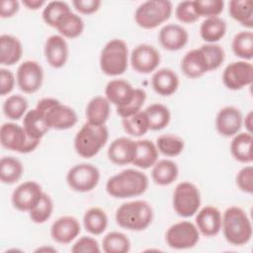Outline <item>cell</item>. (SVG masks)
<instances>
[{
  "label": "cell",
  "mask_w": 253,
  "mask_h": 253,
  "mask_svg": "<svg viewBox=\"0 0 253 253\" xmlns=\"http://www.w3.org/2000/svg\"><path fill=\"white\" fill-rule=\"evenodd\" d=\"M253 65L249 61L239 60L229 63L222 72L224 86L232 91H237L252 83Z\"/></svg>",
  "instance_id": "12"
},
{
  "label": "cell",
  "mask_w": 253,
  "mask_h": 253,
  "mask_svg": "<svg viewBox=\"0 0 253 253\" xmlns=\"http://www.w3.org/2000/svg\"><path fill=\"white\" fill-rule=\"evenodd\" d=\"M243 125V116L240 110L233 106L221 108L215 117L216 131L224 137L234 136Z\"/></svg>",
  "instance_id": "16"
},
{
  "label": "cell",
  "mask_w": 253,
  "mask_h": 253,
  "mask_svg": "<svg viewBox=\"0 0 253 253\" xmlns=\"http://www.w3.org/2000/svg\"><path fill=\"white\" fill-rule=\"evenodd\" d=\"M115 217L119 226L132 231H141L151 224L153 210L146 201L126 202L118 208Z\"/></svg>",
  "instance_id": "3"
},
{
  "label": "cell",
  "mask_w": 253,
  "mask_h": 253,
  "mask_svg": "<svg viewBox=\"0 0 253 253\" xmlns=\"http://www.w3.org/2000/svg\"><path fill=\"white\" fill-rule=\"evenodd\" d=\"M20 8V3L17 0H2L1 1V18H10L14 16Z\"/></svg>",
  "instance_id": "52"
},
{
  "label": "cell",
  "mask_w": 253,
  "mask_h": 253,
  "mask_svg": "<svg viewBox=\"0 0 253 253\" xmlns=\"http://www.w3.org/2000/svg\"><path fill=\"white\" fill-rule=\"evenodd\" d=\"M233 53L243 60L249 61L253 58V34L249 31H242L236 34L231 42Z\"/></svg>",
  "instance_id": "37"
},
{
  "label": "cell",
  "mask_w": 253,
  "mask_h": 253,
  "mask_svg": "<svg viewBox=\"0 0 253 253\" xmlns=\"http://www.w3.org/2000/svg\"><path fill=\"white\" fill-rule=\"evenodd\" d=\"M145 100H146V92L141 88H134V94L130 102L124 107L117 108V114L122 119L130 117L140 112V109L145 103Z\"/></svg>",
  "instance_id": "46"
},
{
  "label": "cell",
  "mask_w": 253,
  "mask_h": 253,
  "mask_svg": "<svg viewBox=\"0 0 253 253\" xmlns=\"http://www.w3.org/2000/svg\"><path fill=\"white\" fill-rule=\"evenodd\" d=\"M28 100L19 94L9 96L3 103V113L4 115L12 120L17 121L23 118L28 112Z\"/></svg>",
  "instance_id": "41"
},
{
  "label": "cell",
  "mask_w": 253,
  "mask_h": 253,
  "mask_svg": "<svg viewBox=\"0 0 253 253\" xmlns=\"http://www.w3.org/2000/svg\"><path fill=\"white\" fill-rule=\"evenodd\" d=\"M200 239V231L196 224L183 220L172 224L165 233V241L170 248L183 250L197 245Z\"/></svg>",
  "instance_id": "10"
},
{
  "label": "cell",
  "mask_w": 253,
  "mask_h": 253,
  "mask_svg": "<svg viewBox=\"0 0 253 253\" xmlns=\"http://www.w3.org/2000/svg\"><path fill=\"white\" fill-rule=\"evenodd\" d=\"M23 54V45L20 40L12 35L0 36V63L2 65H13L17 63Z\"/></svg>",
  "instance_id": "25"
},
{
  "label": "cell",
  "mask_w": 253,
  "mask_h": 253,
  "mask_svg": "<svg viewBox=\"0 0 253 253\" xmlns=\"http://www.w3.org/2000/svg\"><path fill=\"white\" fill-rule=\"evenodd\" d=\"M173 6L168 0H149L141 3L134 12V21L142 29H155L166 22Z\"/></svg>",
  "instance_id": "7"
},
{
  "label": "cell",
  "mask_w": 253,
  "mask_h": 253,
  "mask_svg": "<svg viewBox=\"0 0 253 253\" xmlns=\"http://www.w3.org/2000/svg\"><path fill=\"white\" fill-rule=\"evenodd\" d=\"M15 76L13 72L6 68H0V95L5 96L12 92L15 86Z\"/></svg>",
  "instance_id": "50"
},
{
  "label": "cell",
  "mask_w": 253,
  "mask_h": 253,
  "mask_svg": "<svg viewBox=\"0 0 253 253\" xmlns=\"http://www.w3.org/2000/svg\"><path fill=\"white\" fill-rule=\"evenodd\" d=\"M22 162L14 156H3L0 160V180L2 183L12 185L18 182L23 174Z\"/></svg>",
  "instance_id": "36"
},
{
  "label": "cell",
  "mask_w": 253,
  "mask_h": 253,
  "mask_svg": "<svg viewBox=\"0 0 253 253\" xmlns=\"http://www.w3.org/2000/svg\"><path fill=\"white\" fill-rule=\"evenodd\" d=\"M243 125L245 126L246 129H247V132L249 133H252V126H253V114L252 112L250 111L246 116L245 118L243 119Z\"/></svg>",
  "instance_id": "54"
},
{
  "label": "cell",
  "mask_w": 253,
  "mask_h": 253,
  "mask_svg": "<svg viewBox=\"0 0 253 253\" xmlns=\"http://www.w3.org/2000/svg\"><path fill=\"white\" fill-rule=\"evenodd\" d=\"M71 252L80 253V252H90V253H99L101 252L100 245L98 241L90 236H82L71 247Z\"/></svg>",
  "instance_id": "49"
},
{
  "label": "cell",
  "mask_w": 253,
  "mask_h": 253,
  "mask_svg": "<svg viewBox=\"0 0 253 253\" xmlns=\"http://www.w3.org/2000/svg\"><path fill=\"white\" fill-rule=\"evenodd\" d=\"M102 249L105 253H126L130 249V241L125 233L111 231L103 238Z\"/></svg>",
  "instance_id": "39"
},
{
  "label": "cell",
  "mask_w": 253,
  "mask_h": 253,
  "mask_svg": "<svg viewBox=\"0 0 253 253\" xmlns=\"http://www.w3.org/2000/svg\"><path fill=\"white\" fill-rule=\"evenodd\" d=\"M81 232L78 219L71 215L58 217L50 226L51 238L60 244H68L73 241Z\"/></svg>",
  "instance_id": "18"
},
{
  "label": "cell",
  "mask_w": 253,
  "mask_h": 253,
  "mask_svg": "<svg viewBox=\"0 0 253 253\" xmlns=\"http://www.w3.org/2000/svg\"><path fill=\"white\" fill-rule=\"evenodd\" d=\"M107 154L109 160L114 164H130L135 154V141L126 136L118 137L111 142Z\"/></svg>",
  "instance_id": "21"
},
{
  "label": "cell",
  "mask_w": 253,
  "mask_h": 253,
  "mask_svg": "<svg viewBox=\"0 0 253 253\" xmlns=\"http://www.w3.org/2000/svg\"><path fill=\"white\" fill-rule=\"evenodd\" d=\"M100 181L99 169L90 163H80L71 167L66 174L68 186L75 192L86 193L95 189Z\"/></svg>",
  "instance_id": "11"
},
{
  "label": "cell",
  "mask_w": 253,
  "mask_h": 253,
  "mask_svg": "<svg viewBox=\"0 0 253 253\" xmlns=\"http://www.w3.org/2000/svg\"><path fill=\"white\" fill-rule=\"evenodd\" d=\"M133 94L134 88L124 79H113L107 83L105 88L107 100L117 108L127 105L132 99Z\"/></svg>",
  "instance_id": "22"
},
{
  "label": "cell",
  "mask_w": 253,
  "mask_h": 253,
  "mask_svg": "<svg viewBox=\"0 0 253 253\" xmlns=\"http://www.w3.org/2000/svg\"><path fill=\"white\" fill-rule=\"evenodd\" d=\"M148 188L147 176L136 169H125L110 177L106 183L107 193L116 199L138 197Z\"/></svg>",
  "instance_id": "1"
},
{
  "label": "cell",
  "mask_w": 253,
  "mask_h": 253,
  "mask_svg": "<svg viewBox=\"0 0 253 253\" xmlns=\"http://www.w3.org/2000/svg\"><path fill=\"white\" fill-rule=\"evenodd\" d=\"M158 155V149L153 141L139 139L135 141V154L131 164L141 169H148L157 162Z\"/></svg>",
  "instance_id": "26"
},
{
  "label": "cell",
  "mask_w": 253,
  "mask_h": 253,
  "mask_svg": "<svg viewBox=\"0 0 253 253\" xmlns=\"http://www.w3.org/2000/svg\"><path fill=\"white\" fill-rule=\"evenodd\" d=\"M230 17L242 26L253 27V3L251 0H231L228 4Z\"/></svg>",
  "instance_id": "34"
},
{
  "label": "cell",
  "mask_w": 253,
  "mask_h": 253,
  "mask_svg": "<svg viewBox=\"0 0 253 253\" xmlns=\"http://www.w3.org/2000/svg\"><path fill=\"white\" fill-rule=\"evenodd\" d=\"M23 126L31 137L39 140H41L50 129L45 116L37 108L26 113L23 119Z\"/></svg>",
  "instance_id": "28"
},
{
  "label": "cell",
  "mask_w": 253,
  "mask_h": 253,
  "mask_svg": "<svg viewBox=\"0 0 253 253\" xmlns=\"http://www.w3.org/2000/svg\"><path fill=\"white\" fill-rule=\"evenodd\" d=\"M122 125L125 131L134 137L142 136L149 130L148 120L144 111H140L130 117L124 118L122 120Z\"/></svg>",
  "instance_id": "40"
},
{
  "label": "cell",
  "mask_w": 253,
  "mask_h": 253,
  "mask_svg": "<svg viewBox=\"0 0 253 253\" xmlns=\"http://www.w3.org/2000/svg\"><path fill=\"white\" fill-rule=\"evenodd\" d=\"M16 81L20 90L26 94H33L40 90L43 81L42 65L35 60L22 62L16 73Z\"/></svg>",
  "instance_id": "13"
},
{
  "label": "cell",
  "mask_w": 253,
  "mask_h": 253,
  "mask_svg": "<svg viewBox=\"0 0 253 253\" xmlns=\"http://www.w3.org/2000/svg\"><path fill=\"white\" fill-rule=\"evenodd\" d=\"M193 2L197 15L206 19L218 17L224 8L222 0H195Z\"/></svg>",
  "instance_id": "44"
},
{
  "label": "cell",
  "mask_w": 253,
  "mask_h": 253,
  "mask_svg": "<svg viewBox=\"0 0 253 253\" xmlns=\"http://www.w3.org/2000/svg\"><path fill=\"white\" fill-rule=\"evenodd\" d=\"M226 33V23L220 17L208 18L201 24L200 36L207 43H215Z\"/></svg>",
  "instance_id": "31"
},
{
  "label": "cell",
  "mask_w": 253,
  "mask_h": 253,
  "mask_svg": "<svg viewBox=\"0 0 253 253\" xmlns=\"http://www.w3.org/2000/svg\"><path fill=\"white\" fill-rule=\"evenodd\" d=\"M253 136L247 131L236 133L230 142V152L233 158L241 163H251Z\"/></svg>",
  "instance_id": "29"
},
{
  "label": "cell",
  "mask_w": 253,
  "mask_h": 253,
  "mask_svg": "<svg viewBox=\"0 0 253 253\" xmlns=\"http://www.w3.org/2000/svg\"><path fill=\"white\" fill-rule=\"evenodd\" d=\"M173 209L182 217H190L197 213L201 206V194L197 186L189 181L179 183L173 193Z\"/></svg>",
  "instance_id": "9"
},
{
  "label": "cell",
  "mask_w": 253,
  "mask_h": 253,
  "mask_svg": "<svg viewBox=\"0 0 253 253\" xmlns=\"http://www.w3.org/2000/svg\"><path fill=\"white\" fill-rule=\"evenodd\" d=\"M221 212L213 206H206L197 211L196 226L204 236H215L221 229Z\"/></svg>",
  "instance_id": "19"
},
{
  "label": "cell",
  "mask_w": 253,
  "mask_h": 253,
  "mask_svg": "<svg viewBox=\"0 0 253 253\" xmlns=\"http://www.w3.org/2000/svg\"><path fill=\"white\" fill-rule=\"evenodd\" d=\"M102 2L100 0H73L72 5L75 10L81 14L91 15L96 13Z\"/></svg>",
  "instance_id": "51"
},
{
  "label": "cell",
  "mask_w": 253,
  "mask_h": 253,
  "mask_svg": "<svg viewBox=\"0 0 253 253\" xmlns=\"http://www.w3.org/2000/svg\"><path fill=\"white\" fill-rule=\"evenodd\" d=\"M179 174V168L176 162L170 159L157 161L151 170V178L156 185L168 186L176 181Z\"/></svg>",
  "instance_id": "30"
},
{
  "label": "cell",
  "mask_w": 253,
  "mask_h": 253,
  "mask_svg": "<svg viewBox=\"0 0 253 253\" xmlns=\"http://www.w3.org/2000/svg\"><path fill=\"white\" fill-rule=\"evenodd\" d=\"M181 69L189 78H199L209 72V65L203 50L194 48L189 50L181 61Z\"/></svg>",
  "instance_id": "23"
},
{
  "label": "cell",
  "mask_w": 253,
  "mask_h": 253,
  "mask_svg": "<svg viewBox=\"0 0 253 253\" xmlns=\"http://www.w3.org/2000/svg\"><path fill=\"white\" fill-rule=\"evenodd\" d=\"M221 229L225 240L234 246L247 244L252 237V224L246 211L239 207H229L221 218Z\"/></svg>",
  "instance_id": "2"
},
{
  "label": "cell",
  "mask_w": 253,
  "mask_h": 253,
  "mask_svg": "<svg viewBox=\"0 0 253 253\" xmlns=\"http://www.w3.org/2000/svg\"><path fill=\"white\" fill-rule=\"evenodd\" d=\"M160 63V53L148 43L136 45L130 53V64L134 71L142 74H148L158 67Z\"/></svg>",
  "instance_id": "15"
},
{
  "label": "cell",
  "mask_w": 253,
  "mask_h": 253,
  "mask_svg": "<svg viewBox=\"0 0 253 253\" xmlns=\"http://www.w3.org/2000/svg\"><path fill=\"white\" fill-rule=\"evenodd\" d=\"M144 113L148 120L150 130H161L166 127L171 120L169 109L160 103H153L145 108Z\"/></svg>",
  "instance_id": "35"
},
{
  "label": "cell",
  "mask_w": 253,
  "mask_h": 253,
  "mask_svg": "<svg viewBox=\"0 0 253 253\" xmlns=\"http://www.w3.org/2000/svg\"><path fill=\"white\" fill-rule=\"evenodd\" d=\"M237 187L246 194L253 193V167L245 166L240 169L236 175Z\"/></svg>",
  "instance_id": "48"
},
{
  "label": "cell",
  "mask_w": 253,
  "mask_h": 253,
  "mask_svg": "<svg viewBox=\"0 0 253 253\" xmlns=\"http://www.w3.org/2000/svg\"><path fill=\"white\" fill-rule=\"evenodd\" d=\"M71 9L69 5L64 1H50L45 4L42 10V20L43 22L52 28L56 27L57 22L66 13L70 12Z\"/></svg>",
  "instance_id": "42"
},
{
  "label": "cell",
  "mask_w": 253,
  "mask_h": 253,
  "mask_svg": "<svg viewBox=\"0 0 253 253\" xmlns=\"http://www.w3.org/2000/svg\"><path fill=\"white\" fill-rule=\"evenodd\" d=\"M83 225L89 233L100 235L107 229L108 215L105 211L98 207L90 208L84 213Z\"/></svg>",
  "instance_id": "33"
},
{
  "label": "cell",
  "mask_w": 253,
  "mask_h": 253,
  "mask_svg": "<svg viewBox=\"0 0 253 253\" xmlns=\"http://www.w3.org/2000/svg\"><path fill=\"white\" fill-rule=\"evenodd\" d=\"M156 147L158 152L167 157H175L182 153L185 142L182 137L176 134H162L156 138Z\"/></svg>",
  "instance_id": "38"
},
{
  "label": "cell",
  "mask_w": 253,
  "mask_h": 253,
  "mask_svg": "<svg viewBox=\"0 0 253 253\" xmlns=\"http://www.w3.org/2000/svg\"><path fill=\"white\" fill-rule=\"evenodd\" d=\"M208 61L209 71L217 69L224 61L225 52L221 45L217 43H205L200 47Z\"/></svg>",
  "instance_id": "45"
},
{
  "label": "cell",
  "mask_w": 253,
  "mask_h": 253,
  "mask_svg": "<svg viewBox=\"0 0 253 253\" xmlns=\"http://www.w3.org/2000/svg\"><path fill=\"white\" fill-rule=\"evenodd\" d=\"M22 4L29 10H38L46 3L43 0H23Z\"/></svg>",
  "instance_id": "53"
},
{
  "label": "cell",
  "mask_w": 253,
  "mask_h": 253,
  "mask_svg": "<svg viewBox=\"0 0 253 253\" xmlns=\"http://www.w3.org/2000/svg\"><path fill=\"white\" fill-rule=\"evenodd\" d=\"M128 65V49L124 40L113 39L101 50L100 68L108 76H119L126 72Z\"/></svg>",
  "instance_id": "5"
},
{
  "label": "cell",
  "mask_w": 253,
  "mask_h": 253,
  "mask_svg": "<svg viewBox=\"0 0 253 253\" xmlns=\"http://www.w3.org/2000/svg\"><path fill=\"white\" fill-rule=\"evenodd\" d=\"M36 108L43 113L50 128L65 130L71 128L77 123L75 111L57 99L42 98L37 103Z\"/></svg>",
  "instance_id": "6"
},
{
  "label": "cell",
  "mask_w": 253,
  "mask_h": 253,
  "mask_svg": "<svg viewBox=\"0 0 253 253\" xmlns=\"http://www.w3.org/2000/svg\"><path fill=\"white\" fill-rule=\"evenodd\" d=\"M158 40L164 49L177 51L188 43L189 34L187 30L180 25L167 24L159 31Z\"/></svg>",
  "instance_id": "20"
},
{
  "label": "cell",
  "mask_w": 253,
  "mask_h": 253,
  "mask_svg": "<svg viewBox=\"0 0 253 253\" xmlns=\"http://www.w3.org/2000/svg\"><path fill=\"white\" fill-rule=\"evenodd\" d=\"M43 53L45 60L51 67H63L68 59L69 54L68 43L65 38L60 35L49 36L44 42Z\"/></svg>",
  "instance_id": "17"
},
{
  "label": "cell",
  "mask_w": 253,
  "mask_h": 253,
  "mask_svg": "<svg viewBox=\"0 0 253 253\" xmlns=\"http://www.w3.org/2000/svg\"><path fill=\"white\" fill-rule=\"evenodd\" d=\"M109 138L107 126L85 123L74 137V149L83 158H91L99 153Z\"/></svg>",
  "instance_id": "4"
},
{
  "label": "cell",
  "mask_w": 253,
  "mask_h": 253,
  "mask_svg": "<svg viewBox=\"0 0 253 253\" xmlns=\"http://www.w3.org/2000/svg\"><path fill=\"white\" fill-rule=\"evenodd\" d=\"M175 16L181 23L192 24L199 20L193 1H182L179 2L175 8Z\"/></svg>",
  "instance_id": "47"
},
{
  "label": "cell",
  "mask_w": 253,
  "mask_h": 253,
  "mask_svg": "<svg viewBox=\"0 0 253 253\" xmlns=\"http://www.w3.org/2000/svg\"><path fill=\"white\" fill-rule=\"evenodd\" d=\"M39 139L31 137L21 126L15 123H5L0 129L1 145L12 151L19 153H30L34 151L40 144Z\"/></svg>",
  "instance_id": "8"
},
{
  "label": "cell",
  "mask_w": 253,
  "mask_h": 253,
  "mask_svg": "<svg viewBox=\"0 0 253 253\" xmlns=\"http://www.w3.org/2000/svg\"><path fill=\"white\" fill-rule=\"evenodd\" d=\"M52 211H53L52 199L50 198L49 195L43 192L41 201L38 203V205L34 209H32L29 211V215L33 222L42 224L50 218Z\"/></svg>",
  "instance_id": "43"
},
{
  "label": "cell",
  "mask_w": 253,
  "mask_h": 253,
  "mask_svg": "<svg viewBox=\"0 0 253 253\" xmlns=\"http://www.w3.org/2000/svg\"><path fill=\"white\" fill-rule=\"evenodd\" d=\"M110 104L106 97L96 96L92 98L87 104L85 111L87 123L95 126H104L110 118Z\"/></svg>",
  "instance_id": "27"
},
{
  "label": "cell",
  "mask_w": 253,
  "mask_h": 253,
  "mask_svg": "<svg viewBox=\"0 0 253 253\" xmlns=\"http://www.w3.org/2000/svg\"><path fill=\"white\" fill-rule=\"evenodd\" d=\"M151 86L158 95L164 97L171 96L179 87V77L177 73L170 68H160L153 73Z\"/></svg>",
  "instance_id": "24"
},
{
  "label": "cell",
  "mask_w": 253,
  "mask_h": 253,
  "mask_svg": "<svg viewBox=\"0 0 253 253\" xmlns=\"http://www.w3.org/2000/svg\"><path fill=\"white\" fill-rule=\"evenodd\" d=\"M55 29L63 38L75 39L83 33L84 21L79 15L70 11L60 18Z\"/></svg>",
  "instance_id": "32"
},
{
  "label": "cell",
  "mask_w": 253,
  "mask_h": 253,
  "mask_svg": "<svg viewBox=\"0 0 253 253\" xmlns=\"http://www.w3.org/2000/svg\"><path fill=\"white\" fill-rule=\"evenodd\" d=\"M42 194V189L39 183L26 181L13 191L11 202L16 210L20 211H30L41 201Z\"/></svg>",
  "instance_id": "14"
}]
</instances>
